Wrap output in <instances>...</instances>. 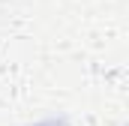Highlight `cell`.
I'll return each mask as SVG.
<instances>
[{"label":"cell","mask_w":129,"mask_h":126,"mask_svg":"<svg viewBox=\"0 0 129 126\" xmlns=\"http://www.w3.org/2000/svg\"><path fill=\"white\" fill-rule=\"evenodd\" d=\"M36 126H63V123H57V120H45V123H36Z\"/></svg>","instance_id":"6da1fadb"}]
</instances>
